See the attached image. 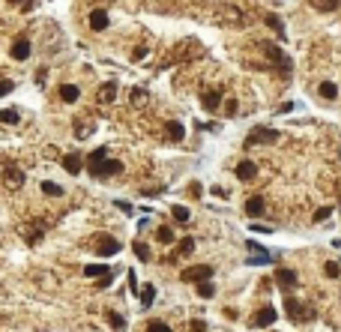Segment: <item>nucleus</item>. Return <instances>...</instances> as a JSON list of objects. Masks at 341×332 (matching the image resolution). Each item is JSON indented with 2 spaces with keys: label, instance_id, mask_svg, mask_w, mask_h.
<instances>
[{
  "label": "nucleus",
  "instance_id": "obj_1",
  "mask_svg": "<svg viewBox=\"0 0 341 332\" xmlns=\"http://www.w3.org/2000/svg\"><path fill=\"white\" fill-rule=\"evenodd\" d=\"M276 141H279V132L267 129V126H255L246 135V147H264V144H276Z\"/></svg>",
  "mask_w": 341,
  "mask_h": 332
},
{
  "label": "nucleus",
  "instance_id": "obj_2",
  "mask_svg": "<svg viewBox=\"0 0 341 332\" xmlns=\"http://www.w3.org/2000/svg\"><path fill=\"white\" fill-rule=\"evenodd\" d=\"M0 180H3V189H9V192H21L24 183H27V177H24L21 168H6Z\"/></svg>",
  "mask_w": 341,
  "mask_h": 332
},
{
  "label": "nucleus",
  "instance_id": "obj_3",
  "mask_svg": "<svg viewBox=\"0 0 341 332\" xmlns=\"http://www.w3.org/2000/svg\"><path fill=\"white\" fill-rule=\"evenodd\" d=\"M285 309H288V318H291L294 324H297V321H312V318H315V315H312V309H306V306H303V303H297L294 297H288V300H285Z\"/></svg>",
  "mask_w": 341,
  "mask_h": 332
},
{
  "label": "nucleus",
  "instance_id": "obj_4",
  "mask_svg": "<svg viewBox=\"0 0 341 332\" xmlns=\"http://www.w3.org/2000/svg\"><path fill=\"white\" fill-rule=\"evenodd\" d=\"M213 276V267H207V264H198V267H186L183 270V282H207Z\"/></svg>",
  "mask_w": 341,
  "mask_h": 332
},
{
  "label": "nucleus",
  "instance_id": "obj_5",
  "mask_svg": "<svg viewBox=\"0 0 341 332\" xmlns=\"http://www.w3.org/2000/svg\"><path fill=\"white\" fill-rule=\"evenodd\" d=\"M120 171H123V165H120L117 159H102L96 168H90L93 177H114V174H120Z\"/></svg>",
  "mask_w": 341,
  "mask_h": 332
},
{
  "label": "nucleus",
  "instance_id": "obj_6",
  "mask_svg": "<svg viewBox=\"0 0 341 332\" xmlns=\"http://www.w3.org/2000/svg\"><path fill=\"white\" fill-rule=\"evenodd\" d=\"M99 243H96V255H102V258H111V255H117L123 246L114 240V237H96Z\"/></svg>",
  "mask_w": 341,
  "mask_h": 332
},
{
  "label": "nucleus",
  "instance_id": "obj_7",
  "mask_svg": "<svg viewBox=\"0 0 341 332\" xmlns=\"http://www.w3.org/2000/svg\"><path fill=\"white\" fill-rule=\"evenodd\" d=\"M255 174H258V165H255L252 159H243V162L237 165V180L249 183V180H255Z\"/></svg>",
  "mask_w": 341,
  "mask_h": 332
},
{
  "label": "nucleus",
  "instance_id": "obj_8",
  "mask_svg": "<svg viewBox=\"0 0 341 332\" xmlns=\"http://www.w3.org/2000/svg\"><path fill=\"white\" fill-rule=\"evenodd\" d=\"M276 318H279V312H276L273 306H264V309L255 315V327H273V324H276Z\"/></svg>",
  "mask_w": 341,
  "mask_h": 332
},
{
  "label": "nucleus",
  "instance_id": "obj_9",
  "mask_svg": "<svg viewBox=\"0 0 341 332\" xmlns=\"http://www.w3.org/2000/svg\"><path fill=\"white\" fill-rule=\"evenodd\" d=\"M276 285L279 288H297V273L294 270H276Z\"/></svg>",
  "mask_w": 341,
  "mask_h": 332
},
{
  "label": "nucleus",
  "instance_id": "obj_10",
  "mask_svg": "<svg viewBox=\"0 0 341 332\" xmlns=\"http://www.w3.org/2000/svg\"><path fill=\"white\" fill-rule=\"evenodd\" d=\"M114 99H117V81L102 84V87H99V102H102V105H108V102H114Z\"/></svg>",
  "mask_w": 341,
  "mask_h": 332
},
{
  "label": "nucleus",
  "instance_id": "obj_11",
  "mask_svg": "<svg viewBox=\"0 0 341 332\" xmlns=\"http://www.w3.org/2000/svg\"><path fill=\"white\" fill-rule=\"evenodd\" d=\"M264 198L261 195H252L249 201H246V216H264Z\"/></svg>",
  "mask_w": 341,
  "mask_h": 332
},
{
  "label": "nucleus",
  "instance_id": "obj_12",
  "mask_svg": "<svg viewBox=\"0 0 341 332\" xmlns=\"http://www.w3.org/2000/svg\"><path fill=\"white\" fill-rule=\"evenodd\" d=\"M90 27L93 30H105L108 27V12L105 9H93L90 12Z\"/></svg>",
  "mask_w": 341,
  "mask_h": 332
},
{
  "label": "nucleus",
  "instance_id": "obj_13",
  "mask_svg": "<svg viewBox=\"0 0 341 332\" xmlns=\"http://www.w3.org/2000/svg\"><path fill=\"white\" fill-rule=\"evenodd\" d=\"M90 135H93V123H90L87 117H78V120H75V138L84 141V138H90Z\"/></svg>",
  "mask_w": 341,
  "mask_h": 332
},
{
  "label": "nucleus",
  "instance_id": "obj_14",
  "mask_svg": "<svg viewBox=\"0 0 341 332\" xmlns=\"http://www.w3.org/2000/svg\"><path fill=\"white\" fill-rule=\"evenodd\" d=\"M12 57H15V60H27V57H30V42H27V39H18V42L12 45Z\"/></svg>",
  "mask_w": 341,
  "mask_h": 332
},
{
  "label": "nucleus",
  "instance_id": "obj_15",
  "mask_svg": "<svg viewBox=\"0 0 341 332\" xmlns=\"http://www.w3.org/2000/svg\"><path fill=\"white\" fill-rule=\"evenodd\" d=\"M78 96H81V90H78L75 84H63V87H60V99H63V102H78Z\"/></svg>",
  "mask_w": 341,
  "mask_h": 332
},
{
  "label": "nucleus",
  "instance_id": "obj_16",
  "mask_svg": "<svg viewBox=\"0 0 341 332\" xmlns=\"http://www.w3.org/2000/svg\"><path fill=\"white\" fill-rule=\"evenodd\" d=\"M81 165H84V162H81V156H78V153H69V156L63 159V168H66L69 174H78V171H81Z\"/></svg>",
  "mask_w": 341,
  "mask_h": 332
},
{
  "label": "nucleus",
  "instance_id": "obj_17",
  "mask_svg": "<svg viewBox=\"0 0 341 332\" xmlns=\"http://www.w3.org/2000/svg\"><path fill=\"white\" fill-rule=\"evenodd\" d=\"M102 159H108V147H99V150H93V153L87 156V171H90V168H96Z\"/></svg>",
  "mask_w": 341,
  "mask_h": 332
},
{
  "label": "nucleus",
  "instance_id": "obj_18",
  "mask_svg": "<svg viewBox=\"0 0 341 332\" xmlns=\"http://www.w3.org/2000/svg\"><path fill=\"white\" fill-rule=\"evenodd\" d=\"M84 276L102 279V276H108V267H105V264H87V267H84Z\"/></svg>",
  "mask_w": 341,
  "mask_h": 332
},
{
  "label": "nucleus",
  "instance_id": "obj_19",
  "mask_svg": "<svg viewBox=\"0 0 341 332\" xmlns=\"http://www.w3.org/2000/svg\"><path fill=\"white\" fill-rule=\"evenodd\" d=\"M321 96H324L327 102H333V99L339 96V87H336L333 81H324V84H321Z\"/></svg>",
  "mask_w": 341,
  "mask_h": 332
},
{
  "label": "nucleus",
  "instance_id": "obj_20",
  "mask_svg": "<svg viewBox=\"0 0 341 332\" xmlns=\"http://www.w3.org/2000/svg\"><path fill=\"white\" fill-rule=\"evenodd\" d=\"M198 297H204V300H210V297H216V285L207 279V282H198Z\"/></svg>",
  "mask_w": 341,
  "mask_h": 332
},
{
  "label": "nucleus",
  "instance_id": "obj_21",
  "mask_svg": "<svg viewBox=\"0 0 341 332\" xmlns=\"http://www.w3.org/2000/svg\"><path fill=\"white\" fill-rule=\"evenodd\" d=\"M153 300H156V288H153V285H144V291H141V306H144V309H150V306H153Z\"/></svg>",
  "mask_w": 341,
  "mask_h": 332
},
{
  "label": "nucleus",
  "instance_id": "obj_22",
  "mask_svg": "<svg viewBox=\"0 0 341 332\" xmlns=\"http://www.w3.org/2000/svg\"><path fill=\"white\" fill-rule=\"evenodd\" d=\"M201 105H204L207 111H216V108H219V93H204V96H201Z\"/></svg>",
  "mask_w": 341,
  "mask_h": 332
},
{
  "label": "nucleus",
  "instance_id": "obj_23",
  "mask_svg": "<svg viewBox=\"0 0 341 332\" xmlns=\"http://www.w3.org/2000/svg\"><path fill=\"white\" fill-rule=\"evenodd\" d=\"M0 123H3V126H15V123H18V111H15V108L0 111Z\"/></svg>",
  "mask_w": 341,
  "mask_h": 332
},
{
  "label": "nucleus",
  "instance_id": "obj_24",
  "mask_svg": "<svg viewBox=\"0 0 341 332\" xmlns=\"http://www.w3.org/2000/svg\"><path fill=\"white\" fill-rule=\"evenodd\" d=\"M132 249H135V255H138L141 261H150V246H147V243L135 240V243H132Z\"/></svg>",
  "mask_w": 341,
  "mask_h": 332
},
{
  "label": "nucleus",
  "instance_id": "obj_25",
  "mask_svg": "<svg viewBox=\"0 0 341 332\" xmlns=\"http://www.w3.org/2000/svg\"><path fill=\"white\" fill-rule=\"evenodd\" d=\"M168 135H171L174 141H183V135H186V129H183V123H168Z\"/></svg>",
  "mask_w": 341,
  "mask_h": 332
},
{
  "label": "nucleus",
  "instance_id": "obj_26",
  "mask_svg": "<svg viewBox=\"0 0 341 332\" xmlns=\"http://www.w3.org/2000/svg\"><path fill=\"white\" fill-rule=\"evenodd\" d=\"M42 192H45L48 198H60V195H63V189H60L57 183H42Z\"/></svg>",
  "mask_w": 341,
  "mask_h": 332
},
{
  "label": "nucleus",
  "instance_id": "obj_27",
  "mask_svg": "<svg viewBox=\"0 0 341 332\" xmlns=\"http://www.w3.org/2000/svg\"><path fill=\"white\" fill-rule=\"evenodd\" d=\"M156 240L168 246V243H174V231H171V228H159V231H156Z\"/></svg>",
  "mask_w": 341,
  "mask_h": 332
},
{
  "label": "nucleus",
  "instance_id": "obj_28",
  "mask_svg": "<svg viewBox=\"0 0 341 332\" xmlns=\"http://www.w3.org/2000/svg\"><path fill=\"white\" fill-rule=\"evenodd\" d=\"M192 249H195V240H192V237H186V240L180 243V249H177V258H183V255H192Z\"/></svg>",
  "mask_w": 341,
  "mask_h": 332
},
{
  "label": "nucleus",
  "instance_id": "obj_29",
  "mask_svg": "<svg viewBox=\"0 0 341 332\" xmlns=\"http://www.w3.org/2000/svg\"><path fill=\"white\" fill-rule=\"evenodd\" d=\"M249 264H255V267H261V264H270V252L264 249V252H255L252 258H249Z\"/></svg>",
  "mask_w": 341,
  "mask_h": 332
},
{
  "label": "nucleus",
  "instance_id": "obj_30",
  "mask_svg": "<svg viewBox=\"0 0 341 332\" xmlns=\"http://www.w3.org/2000/svg\"><path fill=\"white\" fill-rule=\"evenodd\" d=\"M108 324H111L114 330H123V327H126V318L117 315V312H108Z\"/></svg>",
  "mask_w": 341,
  "mask_h": 332
},
{
  "label": "nucleus",
  "instance_id": "obj_31",
  "mask_svg": "<svg viewBox=\"0 0 341 332\" xmlns=\"http://www.w3.org/2000/svg\"><path fill=\"white\" fill-rule=\"evenodd\" d=\"M267 24H270V27H276V33H279V36H285V24H282V18H279V15H267Z\"/></svg>",
  "mask_w": 341,
  "mask_h": 332
},
{
  "label": "nucleus",
  "instance_id": "obj_32",
  "mask_svg": "<svg viewBox=\"0 0 341 332\" xmlns=\"http://www.w3.org/2000/svg\"><path fill=\"white\" fill-rule=\"evenodd\" d=\"M171 213H174V219H177V222H180V225H186V222H189V219H192V216H189V210H186V207H174V210H171Z\"/></svg>",
  "mask_w": 341,
  "mask_h": 332
},
{
  "label": "nucleus",
  "instance_id": "obj_33",
  "mask_svg": "<svg viewBox=\"0 0 341 332\" xmlns=\"http://www.w3.org/2000/svg\"><path fill=\"white\" fill-rule=\"evenodd\" d=\"M315 6L321 12H333V9H339V0H315Z\"/></svg>",
  "mask_w": 341,
  "mask_h": 332
},
{
  "label": "nucleus",
  "instance_id": "obj_34",
  "mask_svg": "<svg viewBox=\"0 0 341 332\" xmlns=\"http://www.w3.org/2000/svg\"><path fill=\"white\" fill-rule=\"evenodd\" d=\"M147 332H171V327H168L165 321H150V324H147Z\"/></svg>",
  "mask_w": 341,
  "mask_h": 332
},
{
  "label": "nucleus",
  "instance_id": "obj_35",
  "mask_svg": "<svg viewBox=\"0 0 341 332\" xmlns=\"http://www.w3.org/2000/svg\"><path fill=\"white\" fill-rule=\"evenodd\" d=\"M132 102H135V105H144V102H147V90H141V87L132 90Z\"/></svg>",
  "mask_w": 341,
  "mask_h": 332
},
{
  "label": "nucleus",
  "instance_id": "obj_36",
  "mask_svg": "<svg viewBox=\"0 0 341 332\" xmlns=\"http://www.w3.org/2000/svg\"><path fill=\"white\" fill-rule=\"evenodd\" d=\"M330 213H333V207H321V210L315 213V222H324V219H330Z\"/></svg>",
  "mask_w": 341,
  "mask_h": 332
},
{
  "label": "nucleus",
  "instance_id": "obj_37",
  "mask_svg": "<svg viewBox=\"0 0 341 332\" xmlns=\"http://www.w3.org/2000/svg\"><path fill=\"white\" fill-rule=\"evenodd\" d=\"M12 90H15V84H12V81H0V99H3L6 93H12Z\"/></svg>",
  "mask_w": 341,
  "mask_h": 332
},
{
  "label": "nucleus",
  "instance_id": "obj_38",
  "mask_svg": "<svg viewBox=\"0 0 341 332\" xmlns=\"http://www.w3.org/2000/svg\"><path fill=\"white\" fill-rule=\"evenodd\" d=\"M339 264H327V276H330V279H339Z\"/></svg>",
  "mask_w": 341,
  "mask_h": 332
},
{
  "label": "nucleus",
  "instance_id": "obj_39",
  "mask_svg": "<svg viewBox=\"0 0 341 332\" xmlns=\"http://www.w3.org/2000/svg\"><path fill=\"white\" fill-rule=\"evenodd\" d=\"M192 332H207V324L198 318V321H192Z\"/></svg>",
  "mask_w": 341,
  "mask_h": 332
},
{
  "label": "nucleus",
  "instance_id": "obj_40",
  "mask_svg": "<svg viewBox=\"0 0 341 332\" xmlns=\"http://www.w3.org/2000/svg\"><path fill=\"white\" fill-rule=\"evenodd\" d=\"M213 195H216V198H228V189H222V186H216V189H213Z\"/></svg>",
  "mask_w": 341,
  "mask_h": 332
},
{
  "label": "nucleus",
  "instance_id": "obj_41",
  "mask_svg": "<svg viewBox=\"0 0 341 332\" xmlns=\"http://www.w3.org/2000/svg\"><path fill=\"white\" fill-rule=\"evenodd\" d=\"M129 288H132V291L138 294V279H135V273H129Z\"/></svg>",
  "mask_w": 341,
  "mask_h": 332
},
{
  "label": "nucleus",
  "instance_id": "obj_42",
  "mask_svg": "<svg viewBox=\"0 0 341 332\" xmlns=\"http://www.w3.org/2000/svg\"><path fill=\"white\" fill-rule=\"evenodd\" d=\"M108 285H111V273H108V276H102V282H99V291H102V288H108Z\"/></svg>",
  "mask_w": 341,
  "mask_h": 332
}]
</instances>
